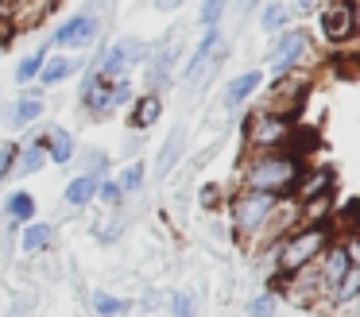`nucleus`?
I'll list each match as a JSON object with an SVG mask.
<instances>
[{
  "label": "nucleus",
  "mask_w": 360,
  "mask_h": 317,
  "mask_svg": "<svg viewBox=\"0 0 360 317\" xmlns=\"http://www.w3.org/2000/svg\"><path fill=\"white\" fill-rule=\"evenodd\" d=\"M302 178V159L290 151L283 155H256L240 170V190L267 193V198H287L295 193V182Z\"/></svg>",
  "instance_id": "obj_1"
},
{
  "label": "nucleus",
  "mask_w": 360,
  "mask_h": 317,
  "mask_svg": "<svg viewBox=\"0 0 360 317\" xmlns=\"http://www.w3.org/2000/svg\"><path fill=\"white\" fill-rule=\"evenodd\" d=\"M333 244V236H329V224H318V228H298L290 232L283 244L271 247L275 255V271H279V278H295L298 271L314 267V263L321 259V252Z\"/></svg>",
  "instance_id": "obj_2"
},
{
  "label": "nucleus",
  "mask_w": 360,
  "mask_h": 317,
  "mask_svg": "<svg viewBox=\"0 0 360 317\" xmlns=\"http://www.w3.org/2000/svg\"><path fill=\"white\" fill-rule=\"evenodd\" d=\"M283 198H267V193H248V190H236L233 205H229V216H233V228H236V240L240 244H252V252H256L259 236H264L267 221H271V213L279 209Z\"/></svg>",
  "instance_id": "obj_3"
},
{
  "label": "nucleus",
  "mask_w": 360,
  "mask_h": 317,
  "mask_svg": "<svg viewBox=\"0 0 360 317\" xmlns=\"http://www.w3.org/2000/svg\"><path fill=\"white\" fill-rule=\"evenodd\" d=\"M290 139H295V120L283 112H267V108H259L248 120V128H244L248 159H256V155H283Z\"/></svg>",
  "instance_id": "obj_4"
},
{
  "label": "nucleus",
  "mask_w": 360,
  "mask_h": 317,
  "mask_svg": "<svg viewBox=\"0 0 360 317\" xmlns=\"http://www.w3.org/2000/svg\"><path fill=\"white\" fill-rule=\"evenodd\" d=\"M143 54H148V46H143L140 39H117V43L101 54L97 74H101L105 82H120V77H124L136 62H143Z\"/></svg>",
  "instance_id": "obj_5"
},
{
  "label": "nucleus",
  "mask_w": 360,
  "mask_h": 317,
  "mask_svg": "<svg viewBox=\"0 0 360 317\" xmlns=\"http://www.w3.org/2000/svg\"><path fill=\"white\" fill-rule=\"evenodd\" d=\"M306 51H310V35H306L302 27H287L279 39H275L271 54H267V62H271V74H295V66L306 58Z\"/></svg>",
  "instance_id": "obj_6"
},
{
  "label": "nucleus",
  "mask_w": 360,
  "mask_h": 317,
  "mask_svg": "<svg viewBox=\"0 0 360 317\" xmlns=\"http://www.w3.org/2000/svg\"><path fill=\"white\" fill-rule=\"evenodd\" d=\"M97 31H101V20L94 12H78L70 20H63V27L51 35L55 46H66V51H82V46H94Z\"/></svg>",
  "instance_id": "obj_7"
},
{
  "label": "nucleus",
  "mask_w": 360,
  "mask_h": 317,
  "mask_svg": "<svg viewBox=\"0 0 360 317\" xmlns=\"http://www.w3.org/2000/svg\"><path fill=\"white\" fill-rule=\"evenodd\" d=\"M349 255H345V244H329L326 252H321V259L314 263V283H318V290L326 294V298H333V290L341 286V278L349 275Z\"/></svg>",
  "instance_id": "obj_8"
},
{
  "label": "nucleus",
  "mask_w": 360,
  "mask_h": 317,
  "mask_svg": "<svg viewBox=\"0 0 360 317\" xmlns=\"http://www.w3.org/2000/svg\"><path fill=\"white\" fill-rule=\"evenodd\" d=\"M318 23H321L326 43H333V46L356 39V35H352V4H326L318 12Z\"/></svg>",
  "instance_id": "obj_9"
},
{
  "label": "nucleus",
  "mask_w": 360,
  "mask_h": 317,
  "mask_svg": "<svg viewBox=\"0 0 360 317\" xmlns=\"http://www.w3.org/2000/svg\"><path fill=\"white\" fill-rule=\"evenodd\" d=\"M221 51V27H205L202 43L194 46V54H190L186 62V82H202V74L210 70V58Z\"/></svg>",
  "instance_id": "obj_10"
},
{
  "label": "nucleus",
  "mask_w": 360,
  "mask_h": 317,
  "mask_svg": "<svg viewBox=\"0 0 360 317\" xmlns=\"http://www.w3.org/2000/svg\"><path fill=\"white\" fill-rule=\"evenodd\" d=\"M163 116V97L159 93H140V97L132 101V112H128V124H132L136 131H148L151 124Z\"/></svg>",
  "instance_id": "obj_11"
},
{
  "label": "nucleus",
  "mask_w": 360,
  "mask_h": 317,
  "mask_svg": "<svg viewBox=\"0 0 360 317\" xmlns=\"http://www.w3.org/2000/svg\"><path fill=\"white\" fill-rule=\"evenodd\" d=\"M329 186H333V174L329 170H302V178L295 182V201H318V198H329Z\"/></svg>",
  "instance_id": "obj_12"
},
{
  "label": "nucleus",
  "mask_w": 360,
  "mask_h": 317,
  "mask_svg": "<svg viewBox=\"0 0 360 317\" xmlns=\"http://www.w3.org/2000/svg\"><path fill=\"white\" fill-rule=\"evenodd\" d=\"M259 85H264V74L259 70H248V74H236L233 82L225 85V108H240L248 97H256Z\"/></svg>",
  "instance_id": "obj_13"
},
{
  "label": "nucleus",
  "mask_w": 360,
  "mask_h": 317,
  "mask_svg": "<svg viewBox=\"0 0 360 317\" xmlns=\"http://www.w3.org/2000/svg\"><path fill=\"white\" fill-rule=\"evenodd\" d=\"M39 116H43V93H39V89H27L24 97L12 105L8 124H12V128H27V124H35Z\"/></svg>",
  "instance_id": "obj_14"
},
{
  "label": "nucleus",
  "mask_w": 360,
  "mask_h": 317,
  "mask_svg": "<svg viewBox=\"0 0 360 317\" xmlns=\"http://www.w3.org/2000/svg\"><path fill=\"white\" fill-rule=\"evenodd\" d=\"M43 151H47V162H58V167H66V162L74 159V139L66 128H55L47 139H43Z\"/></svg>",
  "instance_id": "obj_15"
},
{
  "label": "nucleus",
  "mask_w": 360,
  "mask_h": 317,
  "mask_svg": "<svg viewBox=\"0 0 360 317\" xmlns=\"http://www.w3.org/2000/svg\"><path fill=\"white\" fill-rule=\"evenodd\" d=\"M55 244V224H27L24 228V236H20V247H24L27 255H39V252H47V247Z\"/></svg>",
  "instance_id": "obj_16"
},
{
  "label": "nucleus",
  "mask_w": 360,
  "mask_h": 317,
  "mask_svg": "<svg viewBox=\"0 0 360 317\" xmlns=\"http://www.w3.org/2000/svg\"><path fill=\"white\" fill-rule=\"evenodd\" d=\"M78 70V62L70 58V54H55V58H47L43 62V70H39V85L47 89V85H58V82H66V77Z\"/></svg>",
  "instance_id": "obj_17"
},
{
  "label": "nucleus",
  "mask_w": 360,
  "mask_h": 317,
  "mask_svg": "<svg viewBox=\"0 0 360 317\" xmlns=\"http://www.w3.org/2000/svg\"><path fill=\"white\" fill-rule=\"evenodd\" d=\"M97 182H101V178H89V174L70 178V186H66V205H74V209L89 205V201H94V193H97Z\"/></svg>",
  "instance_id": "obj_18"
},
{
  "label": "nucleus",
  "mask_w": 360,
  "mask_h": 317,
  "mask_svg": "<svg viewBox=\"0 0 360 317\" xmlns=\"http://www.w3.org/2000/svg\"><path fill=\"white\" fill-rule=\"evenodd\" d=\"M182 143H186V131L174 128V131H171V139H167V147H163V155H159V162H155L159 178L171 174V170L179 167V159H182Z\"/></svg>",
  "instance_id": "obj_19"
},
{
  "label": "nucleus",
  "mask_w": 360,
  "mask_h": 317,
  "mask_svg": "<svg viewBox=\"0 0 360 317\" xmlns=\"http://www.w3.org/2000/svg\"><path fill=\"white\" fill-rule=\"evenodd\" d=\"M290 15H295V8H287V4H267L264 12H259V27L271 31V35H283V31L290 27Z\"/></svg>",
  "instance_id": "obj_20"
},
{
  "label": "nucleus",
  "mask_w": 360,
  "mask_h": 317,
  "mask_svg": "<svg viewBox=\"0 0 360 317\" xmlns=\"http://www.w3.org/2000/svg\"><path fill=\"white\" fill-rule=\"evenodd\" d=\"M43 167H47V151H43V139H35V143L20 147V155H16V170H20V174H35V170H43Z\"/></svg>",
  "instance_id": "obj_21"
},
{
  "label": "nucleus",
  "mask_w": 360,
  "mask_h": 317,
  "mask_svg": "<svg viewBox=\"0 0 360 317\" xmlns=\"http://www.w3.org/2000/svg\"><path fill=\"white\" fill-rule=\"evenodd\" d=\"M174 43L171 46H159V54L151 58V74H148V82H151V89H159V85H167V77H171V66H174Z\"/></svg>",
  "instance_id": "obj_22"
},
{
  "label": "nucleus",
  "mask_w": 360,
  "mask_h": 317,
  "mask_svg": "<svg viewBox=\"0 0 360 317\" xmlns=\"http://www.w3.org/2000/svg\"><path fill=\"white\" fill-rule=\"evenodd\" d=\"M360 298V267H349V275L341 278V286L333 290V306H349V302H356Z\"/></svg>",
  "instance_id": "obj_23"
},
{
  "label": "nucleus",
  "mask_w": 360,
  "mask_h": 317,
  "mask_svg": "<svg viewBox=\"0 0 360 317\" xmlns=\"http://www.w3.org/2000/svg\"><path fill=\"white\" fill-rule=\"evenodd\" d=\"M143 178H148V167H143V162L136 159V162H128V167L120 170L117 178H112V182L120 186V193H136V190L143 186Z\"/></svg>",
  "instance_id": "obj_24"
},
{
  "label": "nucleus",
  "mask_w": 360,
  "mask_h": 317,
  "mask_svg": "<svg viewBox=\"0 0 360 317\" xmlns=\"http://www.w3.org/2000/svg\"><path fill=\"white\" fill-rule=\"evenodd\" d=\"M124 309H128V302L117 298V294H105V290L94 294V313L97 317H120Z\"/></svg>",
  "instance_id": "obj_25"
},
{
  "label": "nucleus",
  "mask_w": 360,
  "mask_h": 317,
  "mask_svg": "<svg viewBox=\"0 0 360 317\" xmlns=\"http://www.w3.org/2000/svg\"><path fill=\"white\" fill-rule=\"evenodd\" d=\"M43 62H47V51L39 46V51H35V54H27V58L16 66V82H20V85L35 82V77H39V70H43Z\"/></svg>",
  "instance_id": "obj_26"
},
{
  "label": "nucleus",
  "mask_w": 360,
  "mask_h": 317,
  "mask_svg": "<svg viewBox=\"0 0 360 317\" xmlns=\"http://www.w3.org/2000/svg\"><path fill=\"white\" fill-rule=\"evenodd\" d=\"M4 213H8L12 221H32V216H35V201H32V193H12L8 205H4Z\"/></svg>",
  "instance_id": "obj_27"
},
{
  "label": "nucleus",
  "mask_w": 360,
  "mask_h": 317,
  "mask_svg": "<svg viewBox=\"0 0 360 317\" xmlns=\"http://www.w3.org/2000/svg\"><path fill=\"white\" fill-rule=\"evenodd\" d=\"M171 317H198V302H194V294H186V290H179L171 298Z\"/></svg>",
  "instance_id": "obj_28"
},
{
  "label": "nucleus",
  "mask_w": 360,
  "mask_h": 317,
  "mask_svg": "<svg viewBox=\"0 0 360 317\" xmlns=\"http://www.w3.org/2000/svg\"><path fill=\"white\" fill-rule=\"evenodd\" d=\"M94 198H101V205H120V198H124V193H120V186L112 182V178H101Z\"/></svg>",
  "instance_id": "obj_29"
},
{
  "label": "nucleus",
  "mask_w": 360,
  "mask_h": 317,
  "mask_svg": "<svg viewBox=\"0 0 360 317\" xmlns=\"http://www.w3.org/2000/svg\"><path fill=\"white\" fill-rule=\"evenodd\" d=\"M16 155H20L16 143H4V147H0V182H4L8 174H16Z\"/></svg>",
  "instance_id": "obj_30"
},
{
  "label": "nucleus",
  "mask_w": 360,
  "mask_h": 317,
  "mask_svg": "<svg viewBox=\"0 0 360 317\" xmlns=\"http://www.w3.org/2000/svg\"><path fill=\"white\" fill-rule=\"evenodd\" d=\"M124 105H132V82H128V77H120V82H112V112H117V108H124Z\"/></svg>",
  "instance_id": "obj_31"
},
{
  "label": "nucleus",
  "mask_w": 360,
  "mask_h": 317,
  "mask_svg": "<svg viewBox=\"0 0 360 317\" xmlns=\"http://www.w3.org/2000/svg\"><path fill=\"white\" fill-rule=\"evenodd\" d=\"M248 313L252 317H275V294H259V298H252Z\"/></svg>",
  "instance_id": "obj_32"
},
{
  "label": "nucleus",
  "mask_w": 360,
  "mask_h": 317,
  "mask_svg": "<svg viewBox=\"0 0 360 317\" xmlns=\"http://www.w3.org/2000/svg\"><path fill=\"white\" fill-rule=\"evenodd\" d=\"M225 15V0H210V4H202V12H198V20L205 23V27H217V20Z\"/></svg>",
  "instance_id": "obj_33"
},
{
  "label": "nucleus",
  "mask_w": 360,
  "mask_h": 317,
  "mask_svg": "<svg viewBox=\"0 0 360 317\" xmlns=\"http://www.w3.org/2000/svg\"><path fill=\"white\" fill-rule=\"evenodd\" d=\"M105 167H109V155H105V151H89V159H86V174H89V178H101V174H105Z\"/></svg>",
  "instance_id": "obj_34"
},
{
  "label": "nucleus",
  "mask_w": 360,
  "mask_h": 317,
  "mask_svg": "<svg viewBox=\"0 0 360 317\" xmlns=\"http://www.w3.org/2000/svg\"><path fill=\"white\" fill-rule=\"evenodd\" d=\"M12 43V27L8 23H0V46H8Z\"/></svg>",
  "instance_id": "obj_35"
},
{
  "label": "nucleus",
  "mask_w": 360,
  "mask_h": 317,
  "mask_svg": "<svg viewBox=\"0 0 360 317\" xmlns=\"http://www.w3.org/2000/svg\"><path fill=\"white\" fill-rule=\"evenodd\" d=\"M352 35H360V4H352Z\"/></svg>",
  "instance_id": "obj_36"
},
{
  "label": "nucleus",
  "mask_w": 360,
  "mask_h": 317,
  "mask_svg": "<svg viewBox=\"0 0 360 317\" xmlns=\"http://www.w3.org/2000/svg\"><path fill=\"white\" fill-rule=\"evenodd\" d=\"M0 224H4V209H0Z\"/></svg>",
  "instance_id": "obj_37"
}]
</instances>
